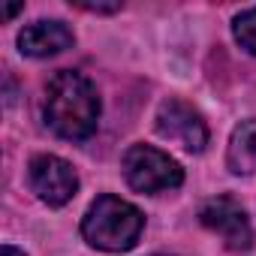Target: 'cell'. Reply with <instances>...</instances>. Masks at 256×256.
<instances>
[{
    "label": "cell",
    "instance_id": "1",
    "mask_svg": "<svg viewBox=\"0 0 256 256\" xmlns=\"http://www.w3.org/2000/svg\"><path fill=\"white\" fill-rule=\"evenodd\" d=\"M42 114L58 136L72 142L88 139L96 133L100 124V94L88 76L76 70H64L46 88Z\"/></svg>",
    "mask_w": 256,
    "mask_h": 256
},
{
    "label": "cell",
    "instance_id": "2",
    "mask_svg": "<svg viewBox=\"0 0 256 256\" xmlns=\"http://www.w3.org/2000/svg\"><path fill=\"white\" fill-rule=\"evenodd\" d=\"M142 226H145V217L136 205L124 202L118 196H100L82 220V235L96 250L124 253L136 247Z\"/></svg>",
    "mask_w": 256,
    "mask_h": 256
},
{
    "label": "cell",
    "instance_id": "3",
    "mask_svg": "<svg viewBox=\"0 0 256 256\" xmlns=\"http://www.w3.org/2000/svg\"><path fill=\"white\" fill-rule=\"evenodd\" d=\"M124 178L139 193H163L175 190L184 181V169L151 145H133L124 154Z\"/></svg>",
    "mask_w": 256,
    "mask_h": 256
},
{
    "label": "cell",
    "instance_id": "4",
    "mask_svg": "<svg viewBox=\"0 0 256 256\" xmlns=\"http://www.w3.org/2000/svg\"><path fill=\"white\" fill-rule=\"evenodd\" d=\"M28 181H30V190H34L46 205H52V208L66 205V202L76 196V190H78V175H76V169H72L66 160L54 157V154H40V157H34L30 166H28Z\"/></svg>",
    "mask_w": 256,
    "mask_h": 256
},
{
    "label": "cell",
    "instance_id": "5",
    "mask_svg": "<svg viewBox=\"0 0 256 256\" xmlns=\"http://www.w3.org/2000/svg\"><path fill=\"white\" fill-rule=\"evenodd\" d=\"M157 133L169 142H178L190 154H199L208 145V126L199 108H193L184 100H166L157 108Z\"/></svg>",
    "mask_w": 256,
    "mask_h": 256
},
{
    "label": "cell",
    "instance_id": "6",
    "mask_svg": "<svg viewBox=\"0 0 256 256\" xmlns=\"http://www.w3.org/2000/svg\"><path fill=\"white\" fill-rule=\"evenodd\" d=\"M199 220L205 229L217 232L229 250H247L253 244V229L247 220V211L232 199V196H217L208 199L199 211Z\"/></svg>",
    "mask_w": 256,
    "mask_h": 256
},
{
    "label": "cell",
    "instance_id": "7",
    "mask_svg": "<svg viewBox=\"0 0 256 256\" xmlns=\"http://www.w3.org/2000/svg\"><path fill=\"white\" fill-rule=\"evenodd\" d=\"M76 36L64 22H34L24 24V30L18 34V48L28 58H54L66 48H72Z\"/></svg>",
    "mask_w": 256,
    "mask_h": 256
},
{
    "label": "cell",
    "instance_id": "8",
    "mask_svg": "<svg viewBox=\"0 0 256 256\" xmlns=\"http://www.w3.org/2000/svg\"><path fill=\"white\" fill-rule=\"evenodd\" d=\"M226 163L235 175H253L256 172V118L241 120L232 130V139L226 148Z\"/></svg>",
    "mask_w": 256,
    "mask_h": 256
},
{
    "label": "cell",
    "instance_id": "9",
    "mask_svg": "<svg viewBox=\"0 0 256 256\" xmlns=\"http://www.w3.org/2000/svg\"><path fill=\"white\" fill-rule=\"evenodd\" d=\"M232 34H235V40H238V46L244 52L256 54V6L253 10H244L241 16H235Z\"/></svg>",
    "mask_w": 256,
    "mask_h": 256
},
{
    "label": "cell",
    "instance_id": "10",
    "mask_svg": "<svg viewBox=\"0 0 256 256\" xmlns=\"http://www.w3.org/2000/svg\"><path fill=\"white\" fill-rule=\"evenodd\" d=\"M78 10H88V12H118L120 4H76Z\"/></svg>",
    "mask_w": 256,
    "mask_h": 256
},
{
    "label": "cell",
    "instance_id": "11",
    "mask_svg": "<svg viewBox=\"0 0 256 256\" xmlns=\"http://www.w3.org/2000/svg\"><path fill=\"white\" fill-rule=\"evenodd\" d=\"M0 256H24V253H22L18 247H12V244H6L4 250H0Z\"/></svg>",
    "mask_w": 256,
    "mask_h": 256
},
{
    "label": "cell",
    "instance_id": "12",
    "mask_svg": "<svg viewBox=\"0 0 256 256\" xmlns=\"http://www.w3.org/2000/svg\"><path fill=\"white\" fill-rule=\"evenodd\" d=\"M18 10H22V4H12V6H6V10H4V18H12Z\"/></svg>",
    "mask_w": 256,
    "mask_h": 256
}]
</instances>
